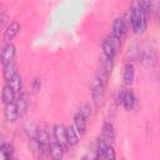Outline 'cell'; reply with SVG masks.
Masks as SVG:
<instances>
[{"label":"cell","mask_w":160,"mask_h":160,"mask_svg":"<svg viewBox=\"0 0 160 160\" xmlns=\"http://www.w3.org/2000/svg\"><path fill=\"white\" fill-rule=\"evenodd\" d=\"M119 48H120V40L116 39V38L112 36V35L108 36V38L104 40V42H102L104 55H105L106 58H109V59H114V56H115L116 51L119 50Z\"/></svg>","instance_id":"cell-1"},{"label":"cell","mask_w":160,"mask_h":160,"mask_svg":"<svg viewBox=\"0 0 160 160\" xmlns=\"http://www.w3.org/2000/svg\"><path fill=\"white\" fill-rule=\"evenodd\" d=\"M105 88H106V85L102 84L98 78H95V79L92 80V84H91V96H92L94 102H95L98 106L101 105L102 101H104Z\"/></svg>","instance_id":"cell-2"},{"label":"cell","mask_w":160,"mask_h":160,"mask_svg":"<svg viewBox=\"0 0 160 160\" xmlns=\"http://www.w3.org/2000/svg\"><path fill=\"white\" fill-rule=\"evenodd\" d=\"M35 140L38 142L39 150H41L42 152H48L49 148H50V138L48 135V132L42 129H38V134L35 136Z\"/></svg>","instance_id":"cell-3"},{"label":"cell","mask_w":160,"mask_h":160,"mask_svg":"<svg viewBox=\"0 0 160 160\" xmlns=\"http://www.w3.org/2000/svg\"><path fill=\"white\" fill-rule=\"evenodd\" d=\"M15 56V46L11 44V42H8L2 50H1V55H0V61L1 64L5 66L10 62H12V59Z\"/></svg>","instance_id":"cell-4"},{"label":"cell","mask_w":160,"mask_h":160,"mask_svg":"<svg viewBox=\"0 0 160 160\" xmlns=\"http://www.w3.org/2000/svg\"><path fill=\"white\" fill-rule=\"evenodd\" d=\"M126 31V25H125V21H124V18L122 16H118L115 20H114V24H112V36H115L116 39L121 40V38L124 36Z\"/></svg>","instance_id":"cell-5"},{"label":"cell","mask_w":160,"mask_h":160,"mask_svg":"<svg viewBox=\"0 0 160 160\" xmlns=\"http://www.w3.org/2000/svg\"><path fill=\"white\" fill-rule=\"evenodd\" d=\"M54 138L55 141L58 144H60L62 148L68 146V141H66V128L61 124H56L54 126Z\"/></svg>","instance_id":"cell-6"},{"label":"cell","mask_w":160,"mask_h":160,"mask_svg":"<svg viewBox=\"0 0 160 160\" xmlns=\"http://www.w3.org/2000/svg\"><path fill=\"white\" fill-rule=\"evenodd\" d=\"M156 51L152 49H146L141 55V64L145 68H152L156 64Z\"/></svg>","instance_id":"cell-7"},{"label":"cell","mask_w":160,"mask_h":160,"mask_svg":"<svg viewBox=\"0 0 160 160\" xmlns=\"http://www.w3.org/2000/svg\"><path fill=\"white\" fill-rule=\"evenodd\" d=\"M115 138V132H114V128L110 122H105L104 128H102V134H101V139L106 145H111V142L114 141Z\"/></svg>","instance_id":"cell-8"},{"label":"cell","mask_w":160,"mask_h":160,"mask_svg":"<svg viewBox=\"0 0 160 160\" xmlns=\"http://www.w3.org/2000/svg\"><path fill=\"white\" fill-rule=\"evenodd\" d=\"M19 30H20V24H19L18 21L10 22V24L8 25L5 32H4V40L8 41V42H10V40H12V39L15 38V35L19 32Z\"/></svg>","instance_id":"cell-9"},{"label":"cell","mask_w":160,"mask_h":160,"mask_svg":"<svg viewBox=\"0 0 160 160\" xmlns=\"http://www.w3.org/2000/svg\"><path fill=\"white\" fill-rule=\"evenodd\" d=\"M5 118L8 121H15L18 119V109H16V104L12 101V102H9V104H5Z\"/></svg>","instance_id":"cell-10"},{"label":"cell","mask_w":160,"mask_h":160,"mask_svg":"<svg viewBox=\"0 0 160 160\" xmlns=\"http://www.w3.org/2000/svg\"><path fill=\"white\" fill-rule=\"evenodd\" d=\"M72 126L75 128L76 132L82 135L85 132V129H86V119L80 112H76L75 116H74V125Z\"/></svg>","instance_id":"cell-11"},{"label":"cell","mask_w":160,"mask_h":160,"mask_svg":"<svg viewBox=\"0 0 160 160\" xmlns=\"http://www.w3.org/2000/svg\"><path fill=\"white\" fill-rule=\"evenodd\" d=\"M49 152H50V155L54 160H60L64 155V148L60 144H58L56 141H50Z\"/></svg>","instance_id":"cell-12"},{"label":"cell","mask_w":160,"mask_h":160,"mask_svg":"<svg viewBox=\"0 0 160 160\" xmlns=\"http://www.w3.org/2000/svg\"><path fill=\"white\" fill-rule=\"evenodd\" d=\"M121 102H122V105L125 106L126 110L132 109V106L135 104V96H134V94L130 90H124L122 96H121Z\"/></svg>","instance_id":"cell-13"},{"label":"cell","mask_w":160,"mask_h":160,"mask_svg":"<svg viewBox=\"0 0 160 160\" xmlns=\"http://www.w3.org/2000/svg\"><path fill=\"white\" fill-rule=\"evenodd\" d=\"M134 78H135L134 65L131 62H128L126 66H125V70H124V82L126 85H131L132 81H134Z\"/></svg>","instance_id":"cell-14"},{"label":"cell","mask_w":160,"mask_h":160,"mask_svg":"<svg viewBox=\"0 0 160 160\" xmlns=\"http://www.w3.org/2000/svg\"><path fill=\"white\" fill-rule=\"evenodd\" d=\"M66 141H68V145L70 146H74L78 144V132L72 125L66 128Z\"/></svg>","instance_id":"cell-15"},{"label":"cell","mask_w":160,"mask_h":160,"mask_svg":"<svg viewBox=\"0 0 160 160\" xmlns=\"http://www.w3.org/2000/svg\"><path fill=\"white\" fill-rule=\"evenodd\" d=\"M95 160H115V151H114L112 146L109 145L101 154H96Z\"/></svg>","instance_id":"cell-16"},{"label":"cell","mask_w":160,"mask_h":160,"mask_svg":"<svg viewBox=\"0 0 160 160\" xmlns=\"http://www.w3.org/2000/svg\"><path fill=\"white\" fill-rule=\"evenodd\" d=\"M2 101L5 104H9V102H12L14 101V98H15V92L12 91V89L9 86V85H5L4 89H2Z\"/></svg>","instance_id":"cell-17"},{"label":"cell","mask_w":160,"mask_h":160,"mask_svg":"<svg viewBox=\"0 0 160 160\" xmlns=\"http://www.w3.org/2000/svg\"><path fill=\"white\" fill-rule=\"evenodd\" d=\"M15 75H18V72H16V66L12 62H10V64L4 66V78L8 81H10Z\"/></svg>","instance_id":"cell-18"},{"label":"cell","mask_w":160,"mask_h":160,"mask_svg":"<svg viewBox=\"0 0 160 160\" xmlns=\"http://www.w3.org/2000/svg\"><path fill=\"white\" fill-rule=\"evenodd\" d=\"M11 89H12V91L14 92H18V91H20L21 90V78H20V75L18 74V75H15L10 81H9V84H8Z\"/></svg>","instance_id":"cell-19"},{"label":"cell","mask_w":160,"mask_h":160,"mask_svg":"<svg viewBox=\"0 0 160 160\" xmlns=\"http://www.w3.org/2000/svg\"><path fill=\"white\" fill-rule=\"evenodd\" d=\"M15 104H16V109H18V115H20V116L24 115L26 111V108H28V102H26L25 96H20Z\"/></svg>","instance_id":"cell-20"},{"label":"cell","mask_w":160,"mask_h":160,"mask_svg":"<svg viewBox=\"0 0 160 160\" xmlns=\"http://www.w3.org/2000/svg\"><path fill=\"white\" fill-rule=\"evenodd\" d=\"M6 19H8V15H6V11H5V6L0 5V26L6 21Z\"/></svg>","instance_id":"cell-21"},{"label":"cell","mask_w":160,"mask_h":160,"mask_svg":"<svg viewBox=\"0 0 160 160\" xmlns=\"http://www.w3.org/2000/svg\"><path fill=\"white\" fill-rule=\"evenodd\" d=\"M85 119H88L89 118V115H90V108L88 106V105H82L81 108H80V111H79Z\"/></svg>","instance_id":"cell-22"},{"label":"cell","mask_w":160,"mask_h":160,"mask_svg":"<svg viewBox=\"0 0 160 160\" xmlns=\"http://www.w3.org/2000/svg\"><path fill=\"white\" fill-rule=\"evenodd\" d=\"M32 89L36 91V90H39L40 89V80L36 78V79H34V81H32Z\"/></svg>","instance_id":"cell-23"},{"label":"cell","mask_w":160,"mask_h":160,"mask_svg":"<svg viewBox=\"0 0 160 160\" xmlns=\"http://www.w3.org/2000/svg\"><path fill=\"white\" fill-rule=\"evenodd\" d=\"M5 145H6V144H5V139H4L2 135H0V150H2V148H4Z\"/></svg>","instance_id":"cell-24"},{"label":"cell","mask_w":160,"mask_h":160,"mask_svg":"<svg viewBox=\"0 0 160 160\" xmlns=\"http://www.w3.org/2000/svg\"><path fill=\"white\" fill-rule=\"evenodd\" d=\"M81 160H91V159H90V158H89V156H84V158H82V159H81Z\"/></svg>","instance_id":"cell-25"}]
</instances>
